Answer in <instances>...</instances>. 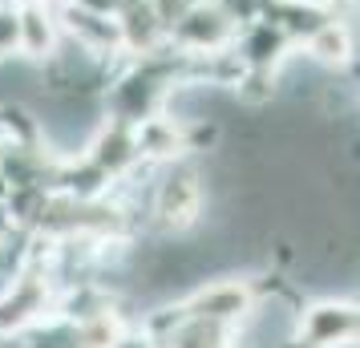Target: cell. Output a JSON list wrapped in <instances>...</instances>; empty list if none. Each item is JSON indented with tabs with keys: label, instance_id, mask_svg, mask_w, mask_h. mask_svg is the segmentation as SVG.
<instances>
[{
	"label": "cell",
	"instance_id": "cell-1",
	"mask_svg": "<svg viewBox=\"0 0 360 348\" xmlns=\"http://www.w3.org/2000/svg\"><path fill=\"white\" fill-rule=\"evenodd\" d=\"M182 312L198 316V320H219V324H231V328H243L247 316L255 312L259 304V292L251 280H211L198 283L191 296H182Z\"/></svg>",
	"mask_w": 360,
	"mask_h": 348
},
{
	"label": "cell",
	"instance_id": "cell-2",
	"mask_svg": "<svg viewBox=\"0 0 360 348\" xmlns=\"http://www.w3.org/2000/svg\"><path fill=\"white\" fill-rule=\"evenodd\" d=\"M202 183H198V170L195 166H170L166 179L154 186V215H158V227L166 231H186L198 223V211H202Z\"/></svg>",
	"mask_w": 360,
	"mask_h": 348
},
{
	"label": "cell",
	"instance_id": "cell-3",
	"mask_svg": "<svg viewBox=\"0 0 360 348\" xmlns=\"http://www.w3.org/2000/svg\"><path fill=\"white\" fill-rule=\"evenodd\" d=\"M13 8H17V25H20V53L45 57V53L53 49V33H57L53 13L45 8V0H20Z\"/></svg>",
	"mask_w": 360,
	"mask_h": 348
},
{
	"label": "cell",
	"instance_id": "cell-4",
	"mask_svg": "<svg viewBox=\"0 0 360 348\" xmlns=\"http://www.w3.org/2000/svg\"><path fill=\"white\" fill-rule=\"evenodd\" d=\"M17 340L20 348H82L77 320H69L61 312H49L45 320H37L33 328H25Z\"/></svg>",
	"mask_w": 360,
	"mask_h": 348
},
{
	"label": "cell",
	"instance_id": "cell-5",
	"mask_svg": "<svg viewBox=\"0 0 360 348\" xmlns=\"http://www.w3.org/2000/svg\"><path fill=\"white\" fill-rule=\"evenodd\" d=\"M308 57L320 61V65H348L352 61V37H348V29L336 25V20L316 25L308 37Z\"/></svg>",
	"mask_w": 360,
	"mask_h": 348
}]
</instances>
